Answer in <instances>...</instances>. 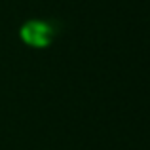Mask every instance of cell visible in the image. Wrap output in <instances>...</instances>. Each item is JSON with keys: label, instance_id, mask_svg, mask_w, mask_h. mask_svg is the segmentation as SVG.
Listing matches in <instances>:
<instances>
[{"label": "cell", "instance_id": "1", "mask_svg": "<svg viewBox=\"0 0 150 150\" xmlns=\"http://www.w3.org/2000/svg\"><path fill=\"white\" fill-rule=\"evenodd\" d=\"M21 36L27 44L36 46V48H42V46H48L51 42V36H53V29H51L50 23L44 21H30L27 23L21 29Z\"/></svg>", "mask_w": 150, "mask_h": 150}]
</instances>
